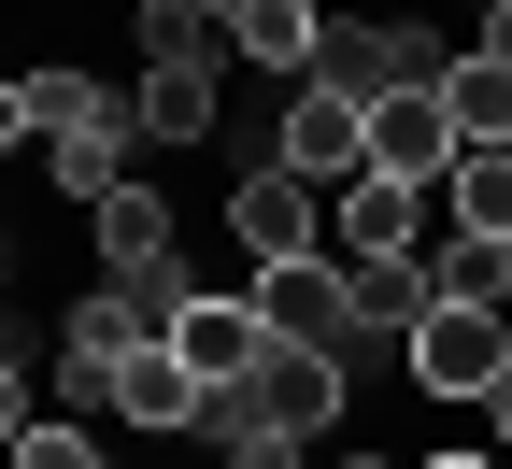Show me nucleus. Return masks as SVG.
I'll list each match as a JSON object with an SVG mask.
<instances>
[{"mask_svg": "<svg viewBox=\"0 0 512 469\" xmlns=\"http://www.w3.org/2000/svg\"><path fill=\"white\" fill-rule=\"evenodd\" d=\"M185 15H214V29H242V0H185Z\"/></svg>", "mask_w": 512, "mask_h": 469, "instance_id": "21", "label": "nucleus"}, {"mask_svg": "<svg viewBox=\"0 0 512 469\" xmlns=\"http://www.w3.org/2000/svg\"><path fill=\"white\" fill-rule=\"evenodd\" d=\"M228 57H256V72H299V86H313V57H328V15H313V0H242Z\"/></svg>", "mask_w": 512, "mask_h": 469, "instance_id": "12", "label": "nucleus"}, {"mask_svg": "<svg viewBox=\"0 0 512 469\" xmlns=\"http://www.w3.org/2000/svg\"><path fill=\"white\" fill-rule=\"evenodd\" d=\"M128 100L100 86V72H72V57H43V72H15V86H0V128H15V143H86V128H114Z\"/></svg>", "mask_w": 512, "mask_h": 469, "instance_id": "5", "label": "nucleus"}, {"mask_svg": "<svg viewBox=\"0 0 512 469\" xmlns=\"http://www.w3.org/2000/svg\"><path fill=\"white\" fill-rule=\"evenodd\" d=\"M498 327H512V299H498Z\"/></svg>", "mask_w": 512, "mask_h": 469, "instance_id": "24", "label": "nucleus"}, {"mask_svg": "<svg viewBox=\"0 0 512 469\" xmlns=\"http://www.w3.org/2000/svg\"><path fill=\"white\" fill-rule=\"evenodd\" d=\"M456 157H470V143H456V114H441V86L370 100V171H399V185H427V199H441V185H456Z\"/></svg>", "mask_w": 512, "mask_h": 469, "instance_id": "9", "label": "nucleus"}, {"mask_svg": "<svg viewBox=\"0 0 512 469\" xmlns=\"http://www.w3.org/2000/svg\"><path fill=\"white\" fill-rule=\"evenodd\" d=\"M242 398H256V427H285V441H328V427H342V398H356V356L271 342V370H256Z\"/></svg>", "mask_w": 512, "mask_h": 469, "instance_id": "6", "label": "nucleus"}, {"mask_svg": "<svg viewBox=\"0 0 512 469\" xmlns=\"http://www.w3.org/2000/svg\"><path fill=\"white\" fill-rule=\"evenodd\" d=\"M114 413H128V427H143V441H171V427H200V413H214V384H200V370H185L171 342H143V356H128V370H114Z\"/></svg>", "mask_w": 512, "mask_h": 469, "instance_id": "11", "label": "nucleus"}, {"mask_svg": "<svg viewBox=\"0 0 512 469\" xmlns=\"http://www.w3.org/2000/svg\"><path fill=\"white\" fill-rule=\"evenodd\" d=\"M15 469H100V441H86V427H57V413H43V427H15Z\"/></svg>", "mask_w": 512, "mask_h": 469, "instance_id": "18", "label": "nucleus"}, {"mask_svg": "<svg viewBox=\"0 0 512 469\" xmlns=\"http://www.w3.org/2000/svg\"><path fill=\"white\" fill-rule=\"evenodd\" d=\"M441 114H456V143H512V57H456V72H441Z\"/></svg>", "mask_w": 512, "mask_h": 469, "instance_id": "14", "label": "nucleus"}, {"mask_svg": "<svg viewBox=\"0 0 512 469\" xmlns=\"http://www.w3.org/2000/svg\"><path fill=\"white\" fill-rule=\"evenodd\" d=\"M271 157H285L299 185H356V171H370V100L299 86V100H285V128H271Z\"/></svg>", "mask_w": 512, "mask_h": 469, "instance_id": "7", "label": "nucleus"}, {"mask_svg": "<svg viewBox=\"0 0 512 469\" xmlns=\"http://www.w3.org/2000/svg\"><path fill=\"white\" fill-rule=\"evenodd\" d=\"M228 228H242L256 271H271V256H328V185H299L285 157H256V171L228 185Z\"/></svg>", "mask_w": 512, "mask_h": 469, "instance_id": "3", "label": "nucleus"}, {"mask_svg": "<svg viewBox=\"0 0 512 469\" xmlns=\"http://www.w3.org/2000/svg\"><path fill=\"white\" fill-rule=\"evenodd\" d=\"M441 313V256H356V342H413Z\"/></svg>", "mask_w": 512, "mask_h": 469, "instance_id": "10", "label": "nucleus"}, {"mask_svg": "<svg viewBox=\"0 0 512 469\" xmlns=\"http://www.w3.org/2000/svg\"><path fill=\"white\" fill-rule=\"evenodd\" d=\"M399 370H413L427 398H484V384L512 370V327H498V299H441L413 342H399Z\"/></svg>", "mask_w": 512, "mask_h": 469, "instance_id": "1", "label": "nucleus"}, {"mask_svg": "<svg viewBox=\"0 0 512 469\" xmlns=\"http://www.w3.org/2000/svg\"><path fill=\"white\" fill-rule=\"evenodd\" d=\"M128 114H143V143H214V72H200V57H171V72H143Z\"/></svg>", "mask_w": 512, "mask_h": 469, "instance_id": "13", "label": "nucleus"}, {"mask_svg": "<svg viewBox=\"0 0 512 469\" xmlns=\"http://www.w3.org/2000/svg\"><path fill=\"white\" fill-rule=\"evenodd\" d=\"M328 256H342V271H356V256H427V185L356 171V185L328 199Z\"/></svg>", "mask_w": 512, "mask_h": 469, "instance_id": "8", "label": "nucleus"}, {"mask_svg": "<svg viewBox=\"0 0 512 469\" xmlns=\"http://www.w3.org/2000/svg\"><path fill=\"white\" fill-rule=\"evenodd\" d=\"M441 199H456V242H512V143H470Z\"/></svg>", "mask_w": 512, "mask_h": 469, "instance_id": "15", "label": "nucleus"}, {"mask_svg": "<svg viewBox=\"0 0 512 469\" xmlns=\"http://www.w3.org/2000/svg\"><path fill=\"white\" fill-rule=\"evenodd\" d=\"M470 413H484V441H512V370H498V384L470 398Z\"/></svg>", "mask_w": 512, "mask_h": 469, "instance_id": "20", "label": "nucleus"}, {"mask_svg": "<svg viewBox=\"0 0 512 469\" xmlns=\"http://www.w3.org/2000/svg\"><path fill=\"white\" fill-rule=\"evenodd\" d=\"M128 29H143V72H171V57H200V72H214V57H228V29H214V15H185V0H143Z\"/></svg>", "mask_w": 512, "mask_h": 469, "instance_id": "17", "label": "nucleus"}, {"mask_svg": "<svg viewBox=\"0 0 512 469\" xmlns=\"http://www.w3.org/2000/svg\"><path fill=\"white\" fill-rule=\"evenodd\" d=\"M413 469H484V455H413Z\"/></svg>", "mask_w": 512, "mask_h": 469, "instance_id": "22", "label": "nucleus"}, {"mask_svg": "<svg viewBox=\"0 0 512 469\" xmlns=\"http://www.w3.org/2000/svg\"><path fill=\"white\" fill-rule=\"evenodd\" d=\"M299 455H313V441H285V427H256V441H242L228 469H299Z\"/></svg>", "mask_w": 512, "mask_h": 469, "instance_id": "19", "label": "nucleus"}, {"mask_svg": "<svg viewBox=\"0 0 512 469\" xmlns=\"http://www.w3.org/2000/svg\"><path fill=\"white\" fill-rule=\"evenodd\" d=\"M128 143H143V114H114V128H86V143H57L43 171H57V185H72V199H86V214H100V199L128 185Z\"/></svg>", "mask_w": 512, "mask_h": 469, "instance_id": "16", "label": "nucleus"}, {"mask_svg": "<svg viewBox=\"0 0 512 469\" xmlns=\"http://www.w3.org/2000/svg\"><path fill=\"white\" fill-rule=\"evenodd\" d=\"M171 356L200 370V384H256L271 370V313H256V285H200L171 313Z\"/></svg>", "mask_w": 512, "mask_h": 469, "instance_id": "4", "label": "nucleus"}, {"mask_svg": "<svg viewBox=\"0 0 512 469\" xmlns=\"http://www.w3.org/2000/svg\"><path fill=\"white\" fill-rule=\"evenodd\" d=\"M256 313H271V342L356 356V271L342 256H271V271H256Z\"/></svg>", "mask_w": 512, "mask_h": 469, "instance_id": "2", "label": "nucleus"}, {"mask_svg": "<svg viewBox=\"0 0 512 469\" xmlns=\"http://www.w3.org/2000/svg\"><path fill=\"white\" fill-rule=\"evenodd\" d=\"M342 469H413V455H342Z\"/></svg>", "mask_w": 512, "mask_h": 469, "instance_id": "23", "label": "nucleus"}]
</instances>
